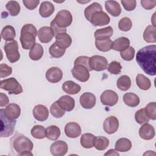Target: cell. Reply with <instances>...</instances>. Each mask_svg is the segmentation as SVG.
I'll return each mask as SVG.
<instances>
[{"instance_id":"1","label":"cell","mask_w":156,"mask_h":156,"mask_svg":"<svg viewBox=\"0 0 156 156\" xmlns=\"http://www.w3.org/2000/svg\"><path fill=\"white\" fill-rule=\"evenodd\" d=\"M136 60L144 73L150 76L156 74V46L148 45L140 49L136 55Z\"/></svg>"},{"instance_id":"2","label":"cell","mask_w":156,"mask_h":156,"mask_svg":"<svg viewBox=\"0 0 156 156\" xmlns=\"http://www.w3.org/2000/svg\"><path fill=\"white\" fill-rule=\"evenodd\" d=\"M12 146L13 150L20 155H33L31 153L34 147L33 143L22 134H16L12 139Z\"/></svg>"},{"instance_id":"3","label":"cell","mask_w":156,"mask_h":156,"mask_svg":"<svg viewBox=\"0 0 156 156\" xmlns=\"http://www.w3.org/2000/svg\"><path fill=\"white\" fill-rule=\"evenodd\" d=\"M36 27L32 24H24L21 29L20 41L23 49H31L35 43V38L37 35Z\"/></svg>"},{"instance_id":"4","label":"cell","mask_w":156,"mask_h":156,"mask_svg":"<svg viewBox=\"0 0 156 156\" xmlns=\"http://www.w3.org/2000/svg\"><path fill=\"white\" fill-rule=\"evenodd\" d=\"M1 116V134L0 136L9 137L13 135L16 125L15 119L9 118L4 113V109L0 110Z\"/></svg>"},{"instance_id":"5","label":"cell","mask_w":156,"mask_h":156,"mask_svg":"<svg viewBox=\"0 0 156 156\" xmlns=\"http://www.w3.org/2000/svg\"><path fill=\"white\" fill-rule=\"evenodd\" d=\"M0 88L7 91L10 94H19L23 91L21 84L14 77H10L1 80Z\"/></svg>"},{"instance_id":"6","label":"cell","mask_w":156,"mask_h":156,"mask_svg":"<svg viewBox=\"0 0 156 156\" xmlns=\"http://www.w3.org/2000/svg\"><path fill=\"white\" fill-rule=\"evenodd\" d=\"M7 58L10 63L16 62L20 58V54L18 51V44L16 40L7 42L4 46Z\"/></svg>"},{"instance_id":"7","label":"cell","mask_w":156,"mask_h":156,"mask_svg":"<svg viewBox=\"0 0 156 156\" xmlns=\"http://www.w3.org/2000/svg\"><path fill=\"white\" fill-rule=\"evenodd\" d=\"M53 21L61 28H66L69 26L73 21V16L69 11L67 10H62L59 11Z\"/></svg>"},{"instance_id":"8","label":"cell","mask_w":156,"mask_h":156,"mask_svg":"<svg viewBox=\"0 0 156 156\" xmlns=\"http://www.w3.org/2000/svg\"><path fill=\"white\" fill-rule=\"evenodd\" d=\"M89 65L91 70L101 71L107 68L108 61L107 58L103 56L95 55L90 57Z\"/></svg>"},{"instance_id":"9","label":"cell","mask_w":156,"mask_h":156,"mask_svg":"<svg viewBox=\"0 0 156 156\" xmlns=\"http://www.w3.org/2000/svg\"><path fill=\"white\" fill-rule=\"evenodd\" d=\"M73 76L77 80L81 82H87L90 78L89 70L83 65H74L71 69Z\"/></svg>"},{"instance_id":"10","label":"cell","mask_w":156,"mask_h":156,"mask_svg":"<svg viewBox=\"0 0 156 156\" xmlns=\"http://www.w3.org/2000/svg\"><path fill=\"white\" fill-rule=\"evenodd\" d=\"M109 16L103 10L94 12L91 16L90 22L94 26H102L110 23Z\"/></svg>"},{"instance_id":"11","label":"cell","mask_w":156,"mask_h":156,"mask_svg":"<svg viewBox=\"0 0 156 156\" xmlns=\"http://www.w3.org/2000/svg\"><path fill=\"white\" fill-rule=\"evenodd\" d=\"M100 99L103 105L112 107L117 104L119 98L116 92L111 90H107L101 94Z\"/></svg>"},{"instance_id":"12","label":"cell","mask_w":156,"mask_h":156,"mask_svg":"<svg viewBox=\"0 0 156 156\" xmlns=\"http://www.w3.org/2000/svg\"><path fill=\"white\" fill-rule=\"evenodd\" d=\"M68 146L66 142L62 140H58L54 142L50 147V151L54 156H63L68 151Z\"/></svg>"},{"instance_id":"13","label":"cell","mask_w":156,"mask_h":156,"mask_svg":"<svg viewBox=\"0 0 156 156\" xmlns=\"http://www.w3.org/2000/svg\"><path fill=\"white\" fill-rule=\"evenodd\" d=\"M119 127V121L114 116H110L107 118L103 124V129L105 133L113 134L115 133Z\"/></svg>"},{"instance_id":"14","label":"cell","mask_w":156,"mask_h":156,"mask_svg":"<svg viewBox=\"0 0 156 156\" xmlns=\"http://www.w3.org/2000/svg\"><path fill=\"white\" fill-rule=\"evenodd\" d=\"M79 102L83 108L86 109H90L94 107L96 104V96L91 93L86 92L80 96Z\"/></svg>"},{"instance_id":"15","label":"cell","mask_w":156,"mask_h":156,"mask_svg":"<svg viewBox=\"0 0 156 156\" xmlns=\"http://www.w3.org/2000/svg\"><path fill=\"white\" fill-rule=\"evenodd\" d=\"M63 77L62 71L58 67H51L46 73V78L51 83H57L60 82Z\"/></svg>"},{"instance_id":"16","label":"cell","mask_w":156,"mask_h":156,"mask_svg":"<svg viewBox=\"0 0 156 156\" xmlns=\"http://www.w3.org/2000/svg\"><path fill=\"white\" fill-rule=\"evenodd\" d=\"M33 116L35 119L39 121H46L49 116V110L43 105L38 104L35 105L32 110Z\"/></svg>"},{"instance_id":"17","label":"cell","mask_w":156,"mask_h":156,"mask_svg":"<svg viewBox=\"0 0 156 156\" xmlns=\"http://www.w3.org/2000/svg\"><path fill=\"white\" fill-rule=\"evenodd\" d=\"M65 133L69 138H76L81 133L80 126L77 122H69L65 127Z\"/></svg>"},{"instance_id":"18","label":"cell","mask_w":156,"mask_h":156,"mask_svg":"<svg viewBox=\"0 0 156 156\" xmlns=\"http://www.w3.org/2000/svg\"><path fill=\"white\" fill-rule=\"evenodd\" d=\"M139 135L143 140H150L155 136V129L151 124L144 123L139 129Z\"/></svg>"},{"instance_id":"19","label":"cell","mask_w":156,"mask_h":156,"mask_svg":"<svg viewBox=\"0 0 156 156\" xmlns=\"http://www.w3.org/2000/svg\"><path fill=\"white\" fill-rule=\"evenodd\" d=\"M37 35L39 40L43 43H48L50 42L54 37L52 30L49 26L41 27L38 30Z\"/></svg>"},{"instance_id":"20","label":"cell","mask_w":156,"mask_h":156,"mask_svg":"<svg viewBox=\"0 0 156 156\" xmlns=\"http://www.w3.org/2000/svg\"><path fill=\"white\" fill-rule=\"evenodd\" d=\"M57 102L60 106L65 111L67 112H70L73 110L75 106L74 99L68 95H63L61 96L57 100Z\"/></svg>"},{"instance_id":"21","label":"cell","mask_w":156,"mask_h":156,"mask_svg":"<svg viewBox=\"0 0 156 156\" xmlns=\"http://www.w3.org/2000/svg\"><path fill=\"white\" fill-rule=\"evenodd\" d=\"M5 115L11 119H16L18 118L21 114L20 107L15 103L9 104L4 109Z\"/></svg>"},{"instance_id":"22","label":"cell","mask_w":156,"mask_h":156,"mask_svg":"<svg viewBox=\"0 0 156 156\" xmlns=\"http://www.w3.org/2000/svg\"><path fill=\"white\" fill-rule=\"evenodd\" d=\"M105 7L107 12L113 16H118L121 13L119 4L115 1H107L105 2Z\"/></svg>"},{"instance_id":"23","label":"cell","mask_w":156,"mask_h":156,"mask_svg":"<svg viewBox=\"0 0 156 156\" xmlns=\"http://www.w3.org/2000/svg\"><path fill=\"white\" fill-rule=\"evenodd\" d=\"M62 90L67 94H76L80 92L81 87L72 80H67L62 84Z\"/></svg>"},{"instance_id":"24","label":"cell","mask_w":156,"mask_h":156,"mask_svg":"<svg viewBox=\"0 0 156 156\" xmlns=\"http://www.w3.org/2000/svg\"><path fill=\"white\" fill-rule=\"evenodd\" d=\"M54 5L51 2L43 1L40 6L39 13L42 17L48 18L54 13Z\"/></svg>"},{"instance_id":"25","label":"cell","mask_w":156,"mask_h":156,"mask_svg":"<svg viewBox=\"0 0 156 156\" xmlns=\"http://www.w3.org/2000/svg\"><path fill=\"white\" fill-rule=\"evenodd\" d=\"M55 37V43L60 47L66 49L69 47L72 43L71 37L66 33H61L58 34Z\"/></svg>"},{"instance_id":"26","label":"cell","mask_w":156,"mask_h":156,"mask_svg":"<svg viewBox=\"0 0 156 156\" xmlns=\"http://www.w3.org/2000/svg\"><path fill=\"white\" fill-rule=\"evenodd\" d=\"M130 45V41L127 37H122L116 39L112 42V48L116 51H122Z\"/></svg>"},{"instance_id":"27","label":"cell","mask_w":156,"mask_h":156,"mask_svg":"<svg viewBox=\"0 0 156 156\" xmlns=\"http://www.w3.org/2000/svg\"><path fill=\"white\" fill-rule=\"evenodd\" d=\"M96 138V137L90 133H84L80 137V144L84 148H91L94 146Z\"/></svg>"},{"instance_id":"28","label":"cell","mask_w":156,"mask_h":156,"mask_svg":"<svg viewBox=\"0 0 156 156\" xmlns=\"http://www.w3.org/2000/svg\"><path fill=\"white\" fill-rule=\"evenodd\" d=\"M115 150L118 152H125L129 151L132 147V143L130 140L121 138L118 140L115 143Z\"/></svg>"},{"instance_id":"29","label":"cell","mask_w":156,"mask_h":156,"mask_svg":"<svg viewBox=\"0 0 156 156\" xmlns=\"http://www.w3.org/2000/svg\"><path fill=\"white\" fill-rule=\"evenodd\" d=\"M123 101L126 105L131 107H135L139 105V97L133 93H126L123 96Z\"/></svg>"},{"instance_id":"30","label":"cell","mask_w":156,"mask_h":156,"mask_svg":"<svg viewBox=\"0 0 156 156\" xmlns=\"http://www.w3.org/2000/svg\"><path fill=\"white\" fill-rule=\"evenodd\" d=\"M113 33V28L111 26L98 29L94 32V37L96 40H102L110 38Z\"/></svg>"},{"instance_id":"31","label":"cell","mask_w":156,"mask_h":156,"mask_svg":"<svg viewBox=\"0 0 156 156\" xmlns=\"http://www.w3.org/2000/svg\"><path fill=\"white\" fill-rule=\"evenodd\" d=\"M143 39L147 43L156 42V29L155 27L149 25L145 29L143 33Z\"/></svg>"},{"instance_id":"32","label":"cell","mask_w":156,"mask_h":156,"mask_svg":"<svg viewBox=\"0 0 156 156\" xmlns=\"http://www.w3.org/2000/svg\"><path fill=\"white\" fill-rule=\"evenodd\" d=\"M1 37L7 41L14 40L16 37V32L14 27L12 26H5L1 30Z\"/></svg>"},{"instance_id":"33","label":"cell","mask_w":156,"mask_h":156,"mask_svg":"<svg viewBox=\"0 0 156 156\" xmlns=\"http://www.w3.org/2000/svg\"><path fill=\"white\" fill-rule=\"evenodd\" d=\"M43 53L44 51L43 46L39 43H36L30 49L29 56L32 60H38L43 57Z\"/></svg>"},{"instance_id":"34","label":"cell","mask_w":156,"mask_h":156,"mask_svg":"<svg viewBox=\"0 0 156 156\" xmlns=\"http://www.w3.org/2000/svg\"><path fill=\"white\" fill-rule=\"evenodd\" d=\"M95 46L100 51L107 52L112 48V41L110 38L96 40Z\"/></svg>"},{"instance_id":"35","label":"cell","mask_w":156,"mask_h":156,"mask_svg":"<svg viewBox=\"0 0 156 156\" xmlns=\"http://www.w3.org/2000/svg\"><path fill=\"white\" fill-rule=\"evenodd\" d=\"M137 86L143 90H148L151 87V80L142 74H139L136 77Z\"/></svg>"},{"instance_id":"36","label":"cell","mask_w":156,"mask_h":156,"mask_svg":"<svg viewBox=\"0 0 156 156\" xmlns=\"http://www.w3.org/2000/svg\"><path fill=\"white\" fill-rule=\"evenodd\" d=\"M60 129L58 127L52 125L46 129V137L50 140H56L60 136Z\"/></svg>"},{"instance_id":"37","label":"cell","mask_w":156,"mask_h":156,"mask_svg":"<svg viewBox=\"0 0 156 156\" xmlns=\"http://www.w3.org/2000/svg\"><path fill=\"white\" fill-rule=\"evenodd\" d=\"M117 87L121 91L128 90L131 86L130 78L127 75L121 76L117 80Z\"/></svg>"},{"instance_id":"38","label":"cell","mask_w":156,"mask_h":156,"mask_svg":"<svg viewBox=\"0 0 156 156\" xmlns=\"http://www.w3.org/2000/svg\"><path fill=\"white\" fill-rule=\"evenodd\" d=\"M100 10H102L101 5L98 2H94L85 8V9L84 10V15H85L86 19L90 21L91 15L94 12L100 11Z\"/></svg>"},{"instance_id":"39","label":"cell","mask_w":156,"mask_h":156,"mask_svg":"<svg viewBox=\"0 0 156 156\" xmlns=\"http://www.w3.org/2000/svg\"><path fill=\"white\" fill-rule=\"evenodd\" d=\"M5 8L9 11L10 15L12 16H17L19 14L21 9L20 4L15 1H9L5 5Z\"/></svg>"},{"instance_id":"40","label":"cell","mask_w":156,"mask_h":156,"mask_svg":"<svg viewBox=\"0 0 156 156\" xmlns=\"http://www.w3.org/2000/svg\"><path fill=\"white\" fill-rule=\"evenodd\" d=\"M65 51L66 49L60 47L55 42H54L49 49L50 55L54 58H60L62 57L64 55Z\"/></svg>"},{"instance_id":"41","label":"cell","mask_w":156,"mask_h":156,"mask_svg":"<svg viewBox=\"0 0 156 156\" xmlns=\"http://www.w3.org/2000/svg\"><path fill=\"white\" fill-rule=\"evenodd\" d=\"M30 133L32 136L37 139H43L46 137V129L41 125L34 126Z\"/></svg>"},{"instance_id":"42","label":"cell","mask_w":156,"mask_h":156,"mask_svg":"<svg viewBox=\"0 0 156 156\" xmlns=\"http://www.w3.org/2000/svg\"><path fill=\"white\" fill-rule=\"evenodd\" d=\"M50 112H51V115L56 118H62L65 113V110L60 106L57 101L54 102L51 105Z\"/></svg>"},{"instance_id":"43","label":"cell","mask_w":156,"mask_h":156,"mask_svg":"<svg viewBox=\"0 0 156 156\" xmlns=\"http://www.w3.org/2000/svg\"><path fill=\"white\" fill-rule=\"evenodd\" d=\"M109 145V140L105 137L102 136H99L96 137L95 144H94V147L99 151H104Z\"/></svg>"},{"instance_id":"44","label":"cell","mask_w":156,"mask_h":156,"mask_svg":"<svg viewBox=\"0 0 156 156\" xmlns=\"http://www.w3.org/2000/svg\"><path fill=\"white\" fill-rule=\"evenodd\" d=\"M144 112L147 116L152 120L156 119V104L155 102H149L144 108Z\"/></svg>"},{"instance_id":"45","label":"cell","mask_w":156,"mask_h":156,"mask_svg":"<svg viewBox=\"0 0 156 156\" xmlns=\"http://www.w3.org/2000/svg\"><path fill=\"white\" fill-rule=\"evenodd\" d=\"M135 121L140 124L147 123L149 122L150 119L147 116L144 112V108H141L135 112Z\"/></svg>"},{"instance_id":"46","label":"cell","mask_w":156,"mask_h":156,"mask_svg":"<svg viewBox=\"0 0 156 156\" xmlns=\"http://www.w3.org/2000/svg\"><path fill=\"white\" fill-rule=\"evenodd\" d=\"M132 26V23L131 20L128 17L122 18L118 23L119 29L124 32H127L130 30Z\"/></svg>"},{"instance_id":"47","label":"cell","mask_w":156,"mask_h":156,"mask_svg":"<svg viewBox=\"0 0 156 156\" xmlns=\"http://www.w3.org/2000/svg\"><path fill=\"white\" fill-rule=\"evenodd\" d=\"M135 49L132 46H129L125 50L120 52V55L122 58L126 61L132 60L135 56Z\"/></svg>"},{"instance_id":"48","label":"cell","mask_w":156,"mask_h":156,"mask_svg":"<svg viewBox=\"0 0 156 156\" xmlns=\"http://www.w3.org/2000/svg\"><path fill=\"white\" fill-rule=\"evenodd\" d=\"M108 71L112 74H118L121 73L122 66L120 63L116 61L111 62L108 66Z\"/></svg>"},{"instance_id":"49","label":"cell","mask_w":156,"mask_h":156,"mask_svg":"<svg viewBox=\"0 0 156 156\" xmlns=\"http://www.w3.org/2000/svg\"><path fill=\"white\" fill-rule=\"evenodd\" d=\"M89 60L90 57L87 56H79L75 60L74 62V66L77 65H82L87 68L89 71H91V69L89 65Z\"/></svg>"},{"instance_id":"50","label":"cell","mask_w":156,"mask_h":156,"mask_svg":"<svg viewBox=\"0 0 156 156\" xmlns=\"http://www.w3.org/2000/svg\"><path fill=\"white\" fill-rule=\"evenodd\" d=\"M12 73V68L7 64L1 63L0 65V77L4 78L10 76Z\"/></svg>"},{"instance_id":"51","label":"cell","mask_w":156,"mask_h":156,"mask_svg":"<svg viewBox=\"0 0 156 156\" xmlns=\"http://www.w3.org/2000/svg\"><path fill=\"white\" fill-rule=\"evenodd\" d=\"M121 2L127 11L133 10L136 5V1L135 0H122Z\"/></svg>"},{"instance_id":"52","label":"cell","mask_w":156,"mask_h":156,"mask_svg":"<svg viewBox=\"0 0 156 156\" xmlns=\"http://www.w3.org/2000/svg\"><path fill=\"white\" fill-rule=\"evenodd\" d=\"M50 27L52 30L54 37H55L58 34H61V33H66V28H61V27H58L53 20L51 22Z\"/></svg>"},{"instance_id":"53","label":"cell","mask_w":156,"mask_h":156,"mask_svg":"<svg viewBox=\"0 0 156 156\" xmlns=\"http://www.w3.org/2000/svg\"><path fill=\"white\" fill-rule=\"evenodd\" d=\"M23 2L24 6L29 10H34L35 9L40 3L38 0H23Z\"/></svg>"},{"instance_id":"54","label":"cell","mask_w":156,"mask_h":156,"mask_svg":"<svg viewBox=\"0 0 156 156\" xmlns=\"http://www.w3.org/2000/svg\"><path fill=\"white\" fill-rule=\"evenodd\" d=\"M141 6L146 9V10H151L152 9L155 7L156 5V1L155 0H141L140 1Z\"/></svg>"},{"instance_id":"55","label":"cell","mask_w":156,"mask_h":156,"mask_svg":"<svg viewBox=\"0 0 156 156\" xmlns=\"http://www.w3.org/2000/svg\"><path fill=\"white\" fill-rule=\"evenodd\" d=\"M9 99L7 96L2 93H0V107H2L8 104Z\"/></svg>"},{"instance_id":"56","label":"cell","mask_w":156,"mask_h":156,"mask_svg":"<svg viewBox=\"0 0 156 156\" xmlns=\"http://www.w3.org/2000/svg\"><path fill=\"white\" fill-rule=\"evenodd\" d=\"M104 155H119V154L116 150L112 149L108 150V152H107L106 153H105Z\"/></svg>"}]
</instances>
